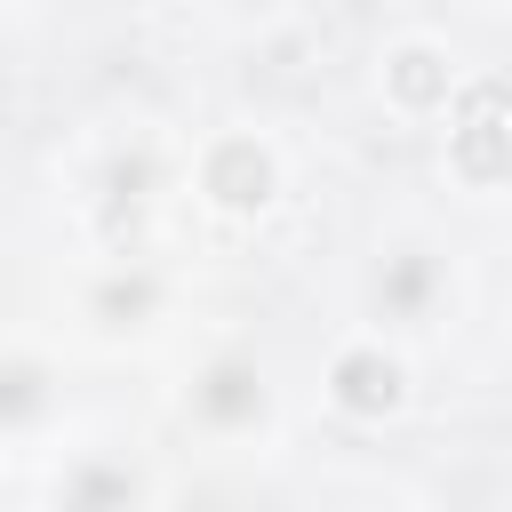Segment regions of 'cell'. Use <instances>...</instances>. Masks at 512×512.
Returning <instances> with one entry per match:
<instances>
[{"instance_id": "cell-1", "label": "cell", "mask_w": 512, "mask_h": 512, "mask_svg": "<svg viewBox=\"0 0 512 512\" xmlns=\"http://www.w3.org/2000/svg\"><path fill=\"white\" fill-rule=\"evenodd\" d=\"M200 192H208L216 208H232V216H256V208H272V192H280V152H272L264 136H216V144L200 152Z\"/></svg>"}, {"instance_id": "cell-2", "label": "cell", "mask_w": 512, "mask_h": 512, "mask_svg": "<svg viewBox=\"0 0 512 512\" xmlns=\"http://www.w3.org/2000/svg\"><path fill=\"white\" fill-rule=\"evenodd\" d=\"M328 400L344 416H392L408 400V360L384 352V336H352L336 360H328Z\"/></svg>"}, {"instance_id": "cell-3", "label": "cell", "mask_w": 512, "mask_h": 512, "mask_svg": "<svg viewBox=\"0 0 512 512\" xmlns=\"http://www.w3.org/2000/svg\"><path fill=\"white\" fill-rule=\"evenodd\" d=\"M448 88H456V56L440 40H400L384 56V96L400 112H432V104H448Z\"/></svg>"}, {"instance_id": "cell-4", "label": "cell", "mask_w": 512, "mask_h": 512, "mask_svg": "<svg viewBox=\"0 0 512 512\" xmlns=\"http://www.w3.org/2000/svg\"><path fill=\"white\" fill-rule=\"evenodd\" d=\"M392 512H416V504H392Z\"/></svg>"}]
</instances>
